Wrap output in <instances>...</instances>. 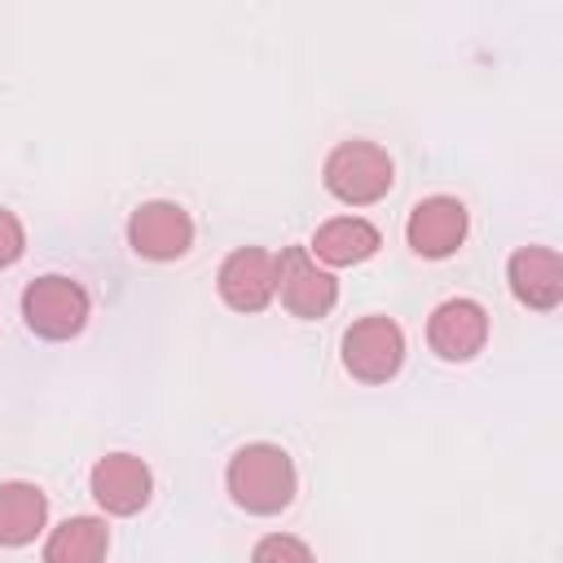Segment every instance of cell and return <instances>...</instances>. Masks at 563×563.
Returning <instances> with one entry per match:
<instances>
[{"instance_id":"6da1fadb","label":"cell","mask_w":563,"mask_h":563,"mask_svg":"<svg viewBox=\"0 0 563 563\" xmlns=\"http://www.w3.org/2000/svg\"><path fill=\"white\" fill-rule=\"evenodd\" d=\"M224 484H229V497L246 510V515H277L295 501V488H299V475H295V462L286 449L277 444H246L229 457V471H224Z\"/></svg>"},{"instance_id":"7a4b0ae2","label":"cell","mask_w":563,"mask_h":563,"mask_svg":"<svg viewBox=\"0 0 563 563\" xmlns=\"http://www.w3.org/2000/svg\"><path fill=\"white\" fill-rule=\"evenodd\" d=\"M88 312H92V299L75 277L44 273L22 290V321L40 339H53V343L75 339L88 325Z\"/></svg>"},{"instance_id":"3957f363","label":"cell","mask_w":563,"mask_h":563,"mask_svg":"<svg viewBox=\"0 0 563 563\" xmlns=\"http://www.w3.org/2000/svg\"><path fill=\"white\" fill-rule=\"evenodd\" d=\"M325 189L347 202V207H369L378 202L391 180H396V167H391V154L374 141H343L339 150H330L325 158Z\"/></svg>"},{"instance_id":"277c9868","label":"cell","mask_w":563,"mask_h":563,"mask_svg":"<svg viewBox=\"0 0 563 563\" xmlns=\"http://www.w3.org/2000/svg\"><path fill=\"white\" fill-rule=\"evenodd\" d=\"M343 365L361 383H387L405 365V334L391 317H361L343 334Z\"/></svg>"},{"instance_id":"5b68a950","label":"cell","mask_w":563,"mask_h":563,"mask_svg":"<svg viewBox=\"0 0 563 563\" xmlns=\"http://www.w3.org/2000/svg\"><path fill=\"white\" fill-rule=\"evenodd\" d=\"M277 295L295 317L317 321L334 308L339 282H334V273H325L317 264V255L308 246H290V251L277 255Z\"/></svg>"},{"instance_id":"8992f818","label":"cell","mask_w":563,"mask_h":563,"mask_svg":"<svg viewBox=\"0 0 563 563\" xmlns=\"http://www.w3.org/2000/svg\"><path fill=\"white\" fill-rule=\"evenodd\" d=\"M128 246L141 260H180L194 246V220L176 202H141L128 220Z\"/></svg>"},{"instance_id":"52a82bcc","label":"cell","mask_w":563,"mask_h":563,"mask_svg":"<svg viewBox=\"0 0 563 563\" xmlns=\"http://www.w3.org/2000/svg\"><path fill=\"white\" fill-rule=\"evenodd\" d=\"M216 286L233 312H264L268 299L277 295V255H268L260 246H238L220 264Z\"/></svg>"},{"instance_id":"ba28073f","label":"cell","mask_w":563,"mask_h":563,"mask_svg":"<svg viewBox=\"0 0 563 563\" xmlns=\"http://www.w3.org/2000/svg\"><path fill=\"white\" fill-rule=\"evenodd\" d=\"M88 488L106 515H136L154 493V475L136 453H106L92 466Z\"/></svg>"},{"instance_id":"9c48e42d","label":"cell","mask_w":563,"mask_h":563,"mask_svg":"<svg viewBox=\"0 0 563 563\" xmlns=\"http://www.w3.org/2000/svg\"><path fill=\"white\" fill-rule=\"evenodd\" d=\"M427 343L440 361H471L488 343V312L475 299H444L427 321Z\"/></svg>"},{"instance_id":"30bf717a","label":"cell","mask_w":563,"mask_h":563,"mask_svg":"<svg viewBox=\"0 0 563 563\" xmlns=\"http://www.w3.org/2000/svg\"><path fill=\"white\" fill-rule=\"evenodd\" d=\"M405 238L409 246L422 255V260H444L462 246L466 238V207L449 194H435V198H422L413 211H409V224H405Z\"/></svg>"},{"instance_id":"8fae6325","label":"cell","mask_w":563,"mask_h":563,"mask_svg":"<svg viewBox=\"0 0 563 563\" xmlns=\"http://www.w3.org/2000/svg\"><path fill=\"white\" fill-rule=\"evenodd\" d=\"M510 295L532 312H554L563 299V260L550 246H523L510 255L506 268Z\"/></svg>"},{"instance_id":"7c38bea8","label":"cell","mask_w":563,"mask_h":563,"mask_svg":"<svg viewBox=\"0 0 563 563\" xmlns=\"http://www.w3.org/2000/svg\"><path fill=\"white\" fill-rule=\"evenodd\" d=\"M378 229L361 216H339V220H325L317 233H312V255L321 264H334V268H347V264H361L378 251Z\"/></svg>"},{"instance_id":"4fadbf2b","label":"cell","mask_w":563,"mask_h":563,"mask_svg":"<svg viewBox=\"0 0 563 563\" xmlns=\"http://www.w3.org/2000/svg\"><path fill=\"white\" fill-rule=\"evenodd\" d=\"M44 519H48V497L35 484H26V479L0 484V545L35 541Z\"/></svg>"},{"instance_id":"5bb4252c","label":"cell","mask_w":563,"mask_h":563,"mask_svg":"<svg viewBox=\"0 0 563 563\" xmlns=\"http://www.w3.org/2000/svg\"><path fill=\"white\" fill-rule=\"evenodd\" d=\"M106 550H110V528H106V519H92V515L66 519L44 541V559L48 563H97Z\"/></svg>"},{"instance_id":"9a60e30c","label":"cell","mask_w":563,"mask_h":563,"mask_svg":"<svg viewBox=\"0 0 563 563\" xmlns=\"http://www.w3.org/2000/svg\"><path fill=\"white\" fill-rule=\"evenodd\" d=\"M22 251H26V229H22V220L0 207V268H9Z\"/></svg>"},{"instance_id":"2e32d148","label":"cell","mask_w":563,"mask_h":563,"mask_svg":"<svg viewBox=\"0 0 563 563\" xmlns=\"http://www.w3.org/2000/svg\"><path fill=\"white\" fill-rule=\"evenodd\" d=\"M255 559H312V550L303 541H290V537H264L255 545Z\"/></svg>"}]
</instances>
